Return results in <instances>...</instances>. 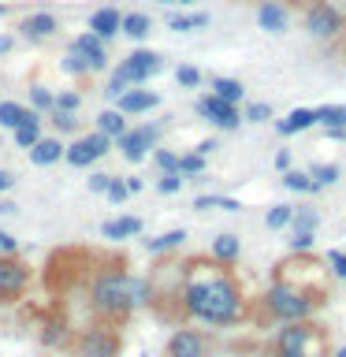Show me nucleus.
<instances>
[{
  "label": "nucleus",
  "instance_id": "44",
  "mask_svg": "<svg viewBox=\"0 0 346 357\" xmlns=\"http://www.w3.org/2000/svg\"><path fill=\"white\" fill-rule=\"evenodd\" d=\"M105 194H108V201H116V205H123V201L130 197V194H127V183H123V178H116V175L108 178V190H105Z\"/></svg>",
  "mask_w": 346,
  "mask_h": 357
},
{
  "label": "nucleus",
  "instance_id": "10",
  "mask_svg": "<svg viewBox=\"0 0 346 357\" xmlns=\"http://www.w3.org/2000/svg\"><path fill=\"white\" fill-rule=\"evenodd\" d=\"M194 112H197L201 119H209L212 127H220V130H239L242 127L239 105H227V100H220V97H212V93H201L194 100Z\"/></svg>",
  "mask_w": 346,
  "mask_h": 357
},
{
  "label": "nucleus",
  "instance_id": "25",
  "mask_svg": "<svg viewBox=\"0 0 346 357\" xmlns=\"http://www.w3.org/2000/svg\"><path fill=\"white\" fill-rule=\"evenodd\" d=\"M11 134H15V145H19V149H30V145L41 138V112H33V108H30V112H27V119H22Z\"/></svg>",
  "mask_w": 346,
  "mask_h": 357
},
{
  "label": "nucleus",
  "instance_id": "58",
  "mask_svg": "<svg viewBox=\"0 0 346 357\" xmlns=\"http://www.w3.org/2000/svg\"><path fill=\"white\" fill-rule=\"evenodd\" d=\"M175 4H179V8H186V4H194V0H175Z\"/></svg>",
  "mask_w": 346,
  "mask_h": 357
},
{
  "label": "nucleus",
  "instance_id": "59",
  "mask_svg": "<svg viewBox=\"0 0 346 357\" xmlns=\"http://www.w3.org/2000/svg\"><path fill=\"white\" fill-rule=\"evenodd\" d=\"M0 15H8V4H0Z\"/></svg>",
  "mask_w": 346,
  "mask_h": 357
},
{
  "label": "nucleus",
  "instance_id": "28",
  "mask_svg": "<svg viewBox=\"0 0 346 357\" xmlns=\"http://www.w3.org/2000/svg\"><path fill=\"white\" fill-rule=\"evenodd\" d=\"M339 175H343V167H339V164H313V167H309L313 194H320V190L335 186V183H339Z\"/></svg>",
  "mask_w": 346,
  "mask_h": 357
},
{
  "label": "nucleus",
  "instance_id": "38",
  "mask_svg": "<svg viewBox=\"0 0 346 357\" xmlns=\"http://www.w3.org/2000/svg\"><path fill=\"white\" fill-rule=\"evenodd\" d=\"M268 119H272V105L268 100H250L242 108V123H268Z\"/></svg>",
  "mask_w": 346,
  "mask_h": 357
},
{
  "label": "nucleus",
  "instance_id": "4",
  "mask_svg": "<svg viewBox=\"0 0 346 357\" xmlns=\"http://www.w3.org/2000/svg\"><path fill=\"white\" fill-rule=\"evenodd\" d=\"M164 71V56L160 52H153V49H134L130 56H123L119 67H112V75H108V86L100 89L108 100H116L119 93H127L130 86H142V82H149V78H156Z\"/></svg>",
  "mask_w": 346,
  "mask_h": 357
},
{
  "label": "nucleus",
  "instance_id": "33",
  "mask_svg": "<svg viewBox=\"0 0 346 357\" xmlns=\"http://www.w3.org/2000/svg\"><path fill=\"white\" fill-rule=\"evenodd\" d=\"M283 186L290 190V194H313L309 172H298V167H287V172H283Z\"/></svg>",
  "mask_w": 346,
  "mask_h": 357
},
{
  "label": "nucleus",
  "instance_id": "57",
  "mask_svg": "<svg viewBox=\"0 0 346 357\" xmlns=\"http://www.w3.org/2000/svg\"><path fill=\"white\" fill-rule=\"evenodd\" d=\"M331 357H346V346H339V350H331Z\"/></svg>",
  "mask_w": 346,
  "mask_h": 357
},
{
  "label": "nucleus",
  "instance_id": "19",
  "mask_svg": "<svg viewBox=\"0 0 346 357\" xmlns=\"http://www.w3.org/2000/svg\"><path fill=\"white\" fill-rule=\"evenodd\" d=\"M63 149H67V145H63L60 138H45V134H41V138L33 142L27 153H30V164L49 167V164H60V160H63Z\"/></svg>",
  "mask_w": 346,
  "mask_h": 357
},
{
  "label": "nucleus",
  "instance_id": "8",
  "mask_svg": "<svg viewBox=\"0 0 346 357\" xmlns=\"http://www.w3.org/2000/svg\"><path fill=\"white\" fill-rule=\"evenodd\" d=\"M160 134H164V127H156V123H145V127L123 130L119 138H116V145H119V153L127 156L130 164H142L145 156H149V149H156Z\"/></svg>",
  "mask_w": 346,
  "mask_h": 357
},
{
  "label": "nucleus",
  "instance_id": "23",
  "mask_svg": "<svg viewBox=\"0 0 346 357\" xmlns=\"http://www.w3.org/2000/svg\"><path fill=\"white\" fill-rule=\"evenodd\" d=\"M183 242H186V231H183V227H172V231H164V234H153V238H145L142 245H145V253H149V257H164V253L179 250Z\"/></svg>",
  "mask_w": 346,
  "mask_h": 357
},
{
  "label": "nucleus",
  "instance_id": "40",
  "mask_svg": "<svg viewBox=\"0 0 346 357\" xmlns=\"http://www.w3.org/2000/svg\"><path fill=\"white\" fill-rule=\"evenodd\" d=\"M153 164L160 167V175H179V153H172V149H156Z\"/></svg>",
  "mask_w": 346,
  "mask_h": 357
},
{
  "label": "nucleus",
  "instance_id": "15",
  "mask_svg": "<svg viewBox=\"0 0 346 357\" xmlns=\"http://www.w3.org/2000/svg\"><path fill=\"white\" fill-rule=\"evenodd\" d=\"M209 257H212L216 264H223V268L239 264V257H242V238H239V234H231V231L216 234V238H212V245H209Z\"/></svg>",
  "mask_w": 346,
  "mask_h": 357
},
{
  "label": "nucleus",
  "instance_id": "1",
  "mask_svg": "<svg viewBox=\"0 0 346 357\" xmlns=\"http://www.w3.org/2000/svg\"><path fill=\"white\" fill-rule=\"evenodd\" d=\"M179 305L183 317L201 328H231L246 317L242 283L223 264H186L183 283H179Z\"/></svg>",
  "mask_w": 346,
  "mask_h": 357
},
{
  "label": "nucleus",
  "instance_id": "27",
  "mask_svg": "<svg viewBox=\"0 0 346 357\" xmlns=\"http://www.w3.org/2000/svg\"><path fill=\"white\" fill-rule=\"evenodd\" d=\"M201 26H209V11H186V15H167V30L175 33H194Z\"/></svg>",
  "mask_w": 346,
  "mask_h": 357
},
{
  "label": "nucleus",
  "instance_id": "26",
  "mask_svg": "<svg viewBox=\"0 0 346 357\" xmlns=\"http://www.w3.org/2000/svg\"><path fill=\"white\" fill-rule=\"evenodd\" d=\"M97 130L105 134V138H112V142H116L119 134L127 130V116H123L119 108H105V112L97 116Z\"/></svg>",
  "mask_w": 346,
  "mask_h": 357
},
{
  "label": "nucleus",
  "instance_id": "22",
  "mask_svg": "<svg viewBox=\"0 0 346 357\" xmlns=\"http://www.w3.org/2000/svg\"><path fill=\"white\" fill-rule=\"evenodd\" d=\"M209 93L220 97V100H227V105H242V100H246V86L239 82V78L216 75V78H209Z\"/></svg>",
  "mask_w": 346,
  "mask_h": 357
},
{
  "label": "nucleus",
  "instance_id": "24",
  "mask_svg": "<svg viewBox=\"0 0 346 357\" xmlns=\"http://www.w3.org/2000/svg\"><path fill=\"white\" fill-rule=\"evenodd\" d=\"M119 33H127L130 41H145L153 33V19L145 15V11H127L119 22Z\"/></svg>",
  "mask_w": 346,
  "mask_h": 357
},
{
  "label": "nucleus",
  "instance_id": "53",
  "mask_svg": "<svg viewBox=\"0 0 346 357\" xmlns=\"http://www.w3.org/2000/svg\"><path fill=\"white\" fill-rule=\"evenodd\" d=\"M15 186V175L11 172H4V167H0V194H4V190H11Z\"/></svg>",
  "mask_w": 346,
  "mask_h": 357
},
{
  "label": "nucleus",
  "instance_id": "39",
  "mask_svg": "<svg viewBox=\"0 0 346 357\" xmlns=\"http://www.w3.org/2000/svg\"><path fill=\"white\" fill-rule=\"evenodd\" d=\"M175 82L183 86V89H197L201 82H205V75H201L197 67H190V63H183V67H175Z\"/></svg>",
  "mask_w": 346,
  "mask_h": 357
},
{
  "label": "nucleus",
  "instance_id": "2",
  "mask_svg": "<svg viewBox=\"0 0 346 357\" xmlns=\"http://www.w3.org/2000/svg\"><path fill=\"white\" fill-rule=\"evenodd\" d=\"M153 301V283L145 275H134L127 272L123 264H108V268H97L89 275V287H86V305L93 312L97 324H119L130 320L134 309H145Z\"/></svg>",
  "mask_w": 346,
  "mask_h": 357
},
{
  "label": "nucleus",
  "instance_id": "50",
  "mask_svg": "<svg viewBox=\"0 0 346 357\" xmlns=\"http://www.w3.org/2000/svg\"><path fill=\"white\" fill-rule=\"evenodd\" d=\"M264 357H313V354H290V350H276V346H264Z\"/></svg>",
  "mask_w": 346,
  "mask_h": 357
},
{
  "label": "nucleus",
  "instance_id": "14",
  "mask_svg": "<svg viewBox=\"0 0 346 357\" xmlns=\"http://www.w3.org/2000/svg\"><path fill=\"white\" fill-rule=\"evenodd\" d=\"M67 49L82 52L93 71H105V67H108V41H100L97 33H89V30L78 33V38H71V45H67Z\"/></svg>",
  "mask_w": 346,
  "mask_h": 357
},
{
  "label": "nucleus",
  "instance_id": "37",
  "mask_svg": "<svg viewBox=\"0 0 346 357\" xmlns=\"http://www.w3.org/2000/svg\"><path fill=\"white\" fill-rule=\"evenodd\" d=\"M317 223H320V216H317L313 208H294V212H290V223H287V227H290V231H317Z\"/></svg>",
  "mask_w": 346,
  "mask_h": 357
},
{
  "label": "nucleus",
  "instance_id": "3",
  "mask_svg": "<svg viewBox=\"0 0 346 357\" xmlns=\"http://www.w3.org/2000/svg\"><path fill=\"white\" fill-rule=\"evenodd\" d=\"M261 309H264L276 324L313 320V312L320 309V290H309V287H301V283H287V279H276V283H268V287H264Z\"/></svg>",
  "mask_w": 346,
  "mask_h": 357
},
{
  "label": "nucleus",
  "instance_id": "48",
  "mask_svg": "<svg viewBox=\"0 0 346 357\" xmlns=\"http://www.w3.org/2000/svg\"><path fill=\"white\" fill-rule=\"evenodd\" d=\"M108 178H112V175L93 172V175H89V190H93V194H105V190H108Z\"/></svg>",
  "mask_w": 346,
  "mask_h": 357
},
{
  "label": "nucleus",
  "instance_id": "7",
  "mask_svg": "<svg viewBox=\"0 0 346 357\" xmlns=\"http://www.w3.org/2000/svg\"><path fill=\"white\" fill-rule=\"evenodd\" d=\"M30 287V264L15 257H0V305H15Z\"/></svg>",
  "mask_w": 346,
  "mask_h": 357
},
{
  "label": "nucleus",
  "instance_id": "43",
  "mask_svg": "<svg viewBox=\"0 0 346 357\" xmlns=\"http://www.w3.org/2000/svg\"><path fill=\"white\" fill-rule=\"evenodd\" d=\"M78 105H82V97H78L75 89H60V93H56V100H52L56 112H78Z\"/></svg>",
  "mask_w": 346,
  "mask_h": 357
},
{
  "label": "nucleus",
  "instance_id": "55",
  "mask_svg": "<svg viewBox=\"0 0 346 357\" xmlns=\"http://www.w3.org/2000/svg\"><path fill=\"white\" fill-rule=\"evenodd\" d=\"M123 183H127V194H142V186H145L142 178H134V175H130V178H123Z\"/></svg>",
  "mask_w": 346,
  "mask_h": 357
},
{
  "label": "nucleus",
  "instance_id": "45",
  "mask_svg": "<svg viewBox=\"0 0 346 357\" xmlns=\"http://www.w3.org/2000/svg\"><path fill=\"white\" fill-rule=\"evenodd\" d=\"M328 264H331V275L346 283V253H339V250H328Z\"/></svg>",
  "mask_w": 346,
  "mask_h": 357
},
{
  "label": "nucleus",
  "instance_id": "6",
  "mask_svg": "<svg viewBox=\"0 0 346 357\" xmlns=\"http://www.w3.org/2000/svg\"><path fill=\"white\" fill-rule=\"evenodd\" d=\"M71 350H75V357H119L123 335L112 324H93V328H82L75 335Z\"/></svg>",
  "mask_w": 346,
  "mask_h": 357
},
{
  "label": "nucleus",
  "instance_id": "29",
  "mask_svg": "<svg viewBox=\"0 0 346 357\" xmlns=\"http://www.w3.org/2000/svg\"><path fill=\"white\" fill-rule=\"evenodd\" d=\"M60 71H63V75H71V78H86V75H93V67H89V60H86L82 52L67 49V52H63V60H60Z\"/></svg>",
  "mask_w": 346,
  "mask_h": 357
},
{
  "label": "nucleus",
  "instance_id": "11",
  "mask_svg": "<svg viewBox=\"0 0 346 357\" xmlns=\"http://www.w3.org/2000/svg\"><path fill=\"white\" fill-rule=\"evenodd\" d=\"M212 342L201 328H175L164 342V357H209Z\"/></svg>",
  "mask_w": 346,
  "mask_h": 357
},
{
  "label": "nucleus",
  "instance_id": "60",
  "mask_svg": "<svg viewBox=\"0 0 346 357\" xmlns=\"http://www.w3.org/2000/svg\"><path fill=\"white\" fill-rule=\"evenodd\" d=\"M156 4H175V0H156Z\"/></svg>",
  "mask_w": 346,
  "mask_h": 357
},
{
  "label": "nucleus",
  "instance_id": "35",
  "mask_svg": "<svg viewBox=\"0 0 346 357\" xmlns=\"http://www.w3.org/2000/svg\"><path fill=\"white\" fill-rule=\"evenodd\" d=\"M290 212H294V205H272L264 212V227L268 231H283L290 223Z\"/></svg>",
  "mask_w": 346,
  "mask_h": 357
},
{
  "label": "nucleus",
  "instance_id": "21",
  "mask_svg": "<svg viewBox=\"0 0 346 357\" xmlns=\"http://www.w3.org/2000/svg\"><path fill=\"white\" fill-rule=\"evenodd\" d=\"M309 127H317V112H313V108H290L287 116L276 123V134L290 138V134H301V130H309Z\"/></svg>",
  "mask_w": 346,
  "mask_h": 357
},
{
  "label": "nucleus",
  "instance_id": "34",
  "mask_svg": "<svg viewBox=\"0 0 346 357\" xmlns=\"http://www.w3.org/2000/svg\"><path fill=\"white\" fill-rule=\"evenodd\" d=\"M179 175H183V178H201V175H205V156L179 153Z\"/></svg>",
  "mask_w": 346,
  "mask_h": 357
},
{
  "label": "nucleus",
  "instance_id": "41",
  "mask_svg": "<svg viewBox=\"0 0 346 357\" xmlns=\"http://www.w3.org/2000/svg\"><path fill=\"white\" fill-rule=\"evenodd\" d=\"M287 245H290V253H309L317 245V231H294Z\"/></svg>",
  "mask_w": 346,
  "mask_h": 357
},
{
  "label": "nucleus",
  "instance_id": "49",
  "mask_svg": "<svg viewBox=\"0 0 346 357\" xmlns=\"http://www.w3.org/2000/svg\"><path fill=\"white\" fill-rule=\"evenodd\" d=\"M216 149H220V142H216V138H205V142H197V145H194V153H197V156H209V153H216Z\"/></svg>",
  "mask_w": 346,
  "mask_h": 357
},
{
  "label": "nucleus",
  "instance_id": "56",
  "mask_svg": "<svg viewBox=\"0 0 346 357\" xmlns=\"http://www.w3.org/2000/svg\"><path fill=\"white\" fill-rule=\"evenodd\" d=\"M11 45H15V38H11V33H0V56H8Z\"/></svg>",
  "mask_w": 346,
  "mask_h": 357
},
{
  "label": "nucleus",
  "instance_id": "54",
  "mask_svg": "<svg viewBox=\"0 0 346 357\" xmlns=\"http://www.w3.org/2000/svg\"><path fill=\"white\" fill-rule=\"evenodd\" d=\"M324 134H328L331 142H346V127H324Z\"/></svg>",
  "mask_w": 346,
  "mask_h": 357
},
{
  "label": "nucleus",
  "instance_id": "9",
  "mask_svg": "<svg viewBox=\"0 0 346 357\" xmlns=\"http://www.w3.org/2000/svg\"><path fill=\"white\" fill-rule=\"evenodd\" d=\"M108 149H112V138H105L100 130L78 134V138L63 149V160L71 167H89V164H97L100 156H108Z\"/></svg>",
  "mask_w": 346,
  "mask_h": 357
},
{
  "label": "nucleus",
  "instance_id": "46",
  "mask_svg": "<svg viewBox=\"0 0 346 357\" xmlns=\"http://www.w3.org/2000/svg\"><path fill=\"white\" fill-rule=\"evenodd\" d=\"M183 183H186L183 175H160L156 190H160V194H179V190H183Z\"/></svg>",
  "mask_w": 346,
  "mask_h": 357
},
{
  "label": "nucleus",
  "instance_id": "52",
  "mask_svg": "<svg viewBox=\"0 0 346 357\" xmlns=\"http://www.w3.org/2000/svg\"><path fill=\"white\" fill-rule=\"evenodd\" d=\"M15 212H19V205H15V201L0 197V216H15Z\"/></svg>",
  "mask_w": 346,
  "mask_h": 357
},
{
  "label": "nucleus",
  "instance_id": "42",
  "mask_svg": "<svg viewBox=\"0 0 346 357\" xmlns=\"http://www.w3.org/2000/svg\"><path fill=\"white\" fill-rule=\"evenodd\" d=\"M52 127L60 134H75L78 130V112H56L52 108Z\"/></svg>",
  "mask_w": 346,
  "mask_h": 357
},
{
  "label": "nucleus",
  "instance_id": "12",
  "mask_svg": "<svg viewBox=\"0 0 346 357\" xmlns=\"http://www.w3.org/2000/svg\"><path fill=\"white\" fill-rule=\"evenodd\" d=\"M313 342H317V324H313V320H298V324H283V328L272 335V342H268V346H276V350H290V354H313Z\"/></svg>",
  "mask_w": 346,
  "mask_h": 357
},
{
  "label": "nucleus",
  "instance_id": "30",
  "mask_svg": "<svg viewBox=\"0 0 346 357\" xmlns=\"http://www.w3.org/2000/svg\"><path fill=\"white\" fill-rule=\"evenodd\" d=\"M194 208H197V212H209V208L242 212V201H234V197H220V194H201V197H194Z\"/></svg>",
  "mask_w": 346,
  "mask_h": 357
},
{
  "label": "nucleus",
  "instance_id": "36",
  "mask_svg": "<svg viewBox=\"0 0 346 357\" xmlns=\"http://www.w3.org/2000/svg\"><path fill=\"white\" fill-rule=\"evenodd\" d=\"M52 100H56V93L49 86H41V82L30 86V108L33 112H52Z\"/></svg>",
  "mask_w": 346,
  "mask_h": 357
},
{
  "label": "nucleus",
  "instance_id": "20",
  "mask_svg": "<svg viewBox=\"0 0 346 357\" xmlns=\"http://www.w3.org/2000/svg\"><path fill=\"white\" fill-rule=\"evenodd\" d=\"M145 231V223L138 216H119V220H105L100 223V234H105L108 242H123V238H138Z\"/></svg>",
  "mask_w": 346,
  "mask_h": 357
},
{
  "label": "nucleus",
  "instance_id": "13",
  "mask_svg": "<svg viewBox=\"0 0 346 357\" xmlns=\"http://www.w3.org/2000/svg\"><path fill=\"white\" fill-rule=\"evenodd\" d=\"M19 33H22V41H30V45L52 41L56 33H60V15L49 8H38V11H30V15L19 19Z\"/></svg>",
  "mask_w": 346,
  "mask_h": 357
},
{
  "label": "nucleus",
  "instance_id": "5",
  "mask_svg": "<svg viewBox=\"0 0 346 357\" xmlns=\"http://www.w3.org/2000/svg\"><path fill=\"white\" fill-rule=\"evenodd\" d=\"M301 22H306L309 38L313 41H324V45L339 41L343 33H346V15L335 4H328V0H309L306 11H301Z\"/></svg>",
  "mask_w": 346,
  "mask_h": 357
},
{
  "label": "nucleus",
  "instance_id": "31",
  "mask_svg": "<svg viewBox=\"0 0 346 357\" xmlns=\"http://www.w3.org/2000/svg\"><path fill=\"white\" fill-rule=\"evenodd\" d=\"M27 105H19V100H0V127L4 130H15L22 119H27Z\"/></svg>",
  "mask_w": 346,
  "mask_h": 357
},
{
  "label": "nucleus",
  "instance_id": "51",
  "mask_svg": "<svg viewBox=\"0 0 346 357\" xmlns=\"http://www.w3.org/2000/svg\"><path fill=\"white\" fill-rule=\"evenodd\" d=\"M290 160H294V156H290V149H279V153H276V167H279V172H287Z\"/></svg>",
  "mask_w": 346,
  "mask_h": 357
},
{
  "label": "nucleus",
  "instance_id": "18",
  "mask_svg": "<svg viewBox=\"0 0 346 357\" xmlns=\"http://www.w3.org/2000/svg\"><path fill=\"white\" fill-rule=\"evenodd\" d=\"M257 26L268 30V33H283L290 26V15H287V8L279 4V0H264L261 8H257Z\"/></svg>",
  "mask_w": 346,
  "mask_h": 357
},
{
  "label": "nucleus",
  "instance_id": "16",
  "mask_svg": "<svg viewBox=\"0 0 346 357\" xmlns=\"http://www.w3.org/2000/svg\"><path fill=\"white\" fill-rule=\"evenodd\" d=\"M156 105H160V97L153 89H127V93L116 97V108L123 116H142V112H153Z\"/></svg>",
  "mask_w": 346,
  "mask_h": 357
},
{
  "label": "nucleus",
  "instance_id": "47",
  "mask_svg": "<svg viewBox=\"0 0 346 357\" xmlns=\"http://www.w3.org/2000/svg\"><path fill=\"white\" fill-rule=\"evenodd\" d=\"M15 253H19V242L8 231H0V257H15Z\"/></svg>",
  "mask_w": 346,
  "mask_h": 357
},
{
  "label": "nucleus",
  "instance_id": "32",
  "mask_svg": "<svg viewBox=\"0 0 346 357\" xmlns=\"http://www.w3.org/2000/svg\"><path fill=\"white\" fill-rule=\"evenodd\" d=\"M313 112H317L320 127H346V105H320Z\"/></svg>",
  "mask_w": 346,
  "mask_h": 357
},
{
  "label": "nucleus",
  "instance_id": "17",
  "mask_svg": "<svg viewBox=\"0 0 346 357\" xmlns=\"http://www.w3.org/2000/svg\"><path fill=\"white\" fill-rule=\"evenodd\" d=\"M119 22H123V15H119V8H112V4L89 11V33H97L100 41H112V38H116V33H119Z\"/></svg>",
  "mask_w": 346,
  "mask_h": 357
}]
</instances>
